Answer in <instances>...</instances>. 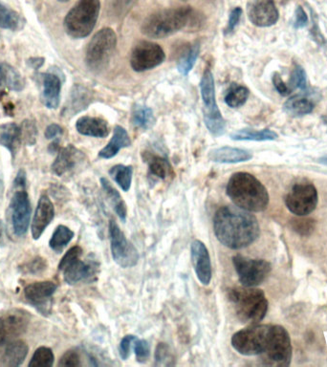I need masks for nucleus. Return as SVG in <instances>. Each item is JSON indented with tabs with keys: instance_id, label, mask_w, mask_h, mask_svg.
<instances>
[{
	"instance_id": "nucleus-1",
	"label": "nucleus",
	"mask_w": 327,
	"mask_h": 367,
	"mask_svg": "<svg viewBox=\"0 0 327 367\" xmlns=\"http://www.w3.org/2000/svg\"><path fill=\"white\" fill-rule=\"evenodd\" d=\"M216 238L227 248L241 250L253 244L261 234L258 219L239 207H221L214 214Z\"/></svg>"
},
{
	"instance_id": "nucleus-2",
	"label": "nucleus",
	"mask_w": 327,
	"mask_h": 367,
	"mask_svg": "<svg viewBox=\"0 0 327 367\" xmlns=\"http://www.w3.org/2000/svg\"><path fill=\"white\" fill-rule=\"evenodd\" d=\"M227 196L236 207L250 212L265 211L269 194L264 185L248 172H236L227 184Z\"/></svg>"
},
{
	"instance_id": "nucleus-3",
	"label": "nucleus",
	"mask_w": 327,
	"mask_h": 367,
	"mask_svg": "<svg viewBox=\"0 0 327 367\" xmlns=\"http://www.w3.org/2000/svg\"><path fill=\"white\" fill-rule=\"evenodd\" d=\"M196 17L191 6L161 10L144 19L141 32L151 39H164L186 28Z\"/></svg>"
},
{
	"instance_id": "nucleus-4",
	"label": "nucleus",
	"mask_w": 327,
	"mask_h": 367,
	"mask_svg": "<svg viewBox=\"0 0 327 367\" xmlns=\"http://www.w3.org/2000/svg\"><path fill=\"white\" fill-rule=\"evenodd\" d=\"M228 299L241 323L254 326L265 318L268 301L261 290L254 287H237L229 290Z\"/></svg>"
},
{
	"instance_id": "nucleus-5",
	"label": "nucleus",
	"mask_w": 327,
	"mask_h": 367,
	"mask_svg": "<svg viewBox=\"0 0 327 367\" xmlns=\"http://www.w3.org/2000/svg\"><path fill=\"white\" fill-rule=\"evenodd\" d=\"M100 0H79L64 19V29L73 39H84L93 31L99 19Z\"/></svg>"
},
{
	"instance_id": "nucleus-6",
	"label": "nucleus",
	"mask_w": 327,
	"mask_h": 367,
	"mask_svg": "<svg viewBox=\"0 0 327 367\" xmlns=\"http://www.w3.org/2000/svg\"><path fill=\"white\" fill-rule=\"evenodd\" d=\"M82 249L75 246L69 250L59 262V269L64 273V279L70 285L86 282L91 283L96 281L100 272V263L96 259L81 261Z\"/></svg>"
},
{
	"instance_id": "nucleus-7",
	"label": "nucleus",
	"mask_w": 327,
	"mask_h": 367,
	"mask_svg": "<svg viewBox=\"0 0 327 367\" xmlns=\"http://www.w3.org/2000/svg\"><path fill=\"white\" fill-rule=\"evenodd\" d=\"M200 91L204 104L205 126L213 136H222L226 131V122L216 104L214 75L209 68L205 70L202 76Z\"/></svg>"
},
{
	"instance_id": "nucleus-8",
	"label": "nucleus",
	"mask_w": 327,
	"mask_h": 367,
	"mask_svg": "<svg viewBox=\"0 0 327 367\" xmlns=\"http://www.w3.org/2000/svg\"><path fill=\"white\" fill-rule=\"evenodd\" d=\"M117 46V36L113 30L104 28L94 35L87 45L86 66L92 71H102L109 66Z\"/></svg>"
},
{
	"instance_id": "nucleus-9",
	"label": "nucleus",
	"mask_w": 327,
	"mask_h": 367,
	"mask_svg": "<svg viewBox=\"0 0 327 367\" xmlns=\"http://www.w3.org/2000/svg\"><path fill=\"white\" fill-rule=\"evenodd\" d=\"M272 326H251L236 332L232 337L234 350L244 356L262 355L268 346Z\"/></svg>"
},
{
	"instance_id": "nucleus-10",
	"label": "nucleus",
	"mask_w": 327,
	"mask_h": 367,
	"mask_svg": "<svg viewBox=\"0 0 327 367\" xmlns=\"http://www.w3.org/2000/svg\"><path fill=\"white\" fill-rule=\"evenodd\" d=\"M262 356L269 366H289L292 358V346L290 337L284 327L272 326L268 346Z\"/></svg>"
},
{
	"instance_id": "nucleus-11",
	"label": "nucleus",
	"mask_w": 327,
	"mask_h": 367,
	"mask_svg": "<svg viewBox=\"0 0 327 367\" xmlns=\"http://www.w3.org/2000/svg\"><path fill=\"white\" fill-rule=\"evenodd\" d=\"M318 200V191L315 186L309 182H299L293 185L286 196L287 209L298 216H308L315 211Z\"/></svg>"
},
{
	"instance_id": "nucleus-12",
	"label": "nucleus",
	"mask_w": 327,
	"mask_h": 367,
	"mask_svg": "<svg viewBox=\"0 0 327 367\" xmlns=\"http://www.w3.org/2000/svg\"><path fill=\"white\" fill-rule=\"evenodd\" d=\"M239 281L244 287H256L265 281L271 272V264L264 259H252L236 254L233 257Z\"/></svg>"
},
{
	"instance_id": "nucleus-13",
	"label": "nucleus",
	"mask_w": 327,
	"mask_h": 367,
	"mask_svg": "<svg viewBox=\"0 0 327 367\" xmlns=\"http://www.w3.org/2000/svg\"><path fill=\"white\" fill-rule=\"evenodd\" d=\"M109 236L114 261L122 268H131L137 265L140 258L138 251L114 220L109 222Z\"/></svg>"
},
{
	"instance_id": "nucleus-14",
	"label": "nucleus",
	"mask_w": 327,
	"mask_h": 367,
	"mask_svg": "<svg viewBox=\"0 0 327 367\" xmlns=\"http://www.w3.org/2000/svg\"><path fill=\"white\" fill-rule=\"evenodd\" d=\"M165 59L166 54L159 44L141 41L132 50L131 66L134 71L144 72L159 66Z\"/></svg>"
},
{
	"instance_id": "nucleus-15",
	"label": "nucleus",
	"mask_w": 327,
	"mask_h": 367,
	"mask_svg": "<svg viewBox=\"0 0 327 367\" xmlns=\"http://www.w3.org/2000/svg\"><path fill=\"white\" fill-rule=\"evenodd\" d=\"M10 214L14 233L17 236H24L29 228L31 217V204L25 188L17 189L10 204Z\"/></svg>"
},
{
	"instance_id": "nucleus-16",
	"label": "nucleus",
	"mask_w": 327,
	"mask_h": 367,
	"mask_svg": "<svg viewBox=\"0 0 327 367\" xmlns=\"http://www.w3.org/2000/svg\"><path fill=\"white\" fill-rule=\"evenodd\" d=\"M29 317L26 312L12 310L0 317V346L16 341L26 331Z\"/></svg>"
},
{
	"instance_id": "nucleus-17",
	"label": "nucleus",
	"mask_w": 327,
	"mask_h": 367,
	"mask_svg": "<svg viewBox=\"0 0 327 367\" xmlns=\"http://www.w3.org/2000/svg\"><path fill=\"white\" fill-rule=\"evenodd\" d=\"M247 14L250 21L258 27L273 26L279 17L274 0H250Z\"/></svg>"
},
{
	"instance_id": "nucleus-18",
	"label": "nucleus",
	"mask_w": 327,
	"mask_h": 367,
	"mask_svg": "<svg viewBox=\"0 0 327 367\" xmlns=\"http://www.w3.org/2000/svg\"><path fill=\"white\" fill-rule=\"evenodd\" d=\"M191 262L197 279L203 285H209L212 281L211 257L206 245L200 241H192L191 246Z\"/></svg>"
},
{
	"instance_id": "nucleus-19",
	"label": "nucleus",
	"mask_w": 327,
	"mask_h": 367,
	"mask_svg": "<svg viewBox=\"0 0 327 367\" xmlns=\"http://www.w3.org/2000/svg\"><path fill=\"white\" fill-rule=\"evenodd\" d=\"M84 160H86L84 154L73 144H69L64 149H59L57 158L52 164V171L57 176H66L81 166Z\"/></svg>"
},
{
	"instance_id": "nucleus-20",
	"label": "nucleus",
	"mask_w": 327,
	"mask_h": 367,
	"mask_svg": "<svg viewBox=\"0 0 327 367\" xmlns=\"http://www.w3.org/2000/svg\"><path fill=\"white\" fill-rule=\"evenodd\" d=\"M54 216V205L50 200L49 197L44 194L37 204L33 222H32V236L34 239L37 241L41 236L47 227L53 220Z\"/></svg>"
},
{
	"instance_id": "nucleus-21",
	"label": "nucleus",
	"mask_w": 327,
	"mask_h": 367,
	"mask_svg": "<svg viewBox=\"0 0 327 367\" xmlns=\"http://www.w3.org/2000/svg\"><path fill=\"white\" fill-rule=\"evenodd\" d=\"M56 290L57 285L54 282H35L25 288V298L34 305L44 307L49 303Z\"/></svg>"
},
{
	"instance_id": "nucleus-22",
	"label": "nucleus",
	"mask_w": 327,
	"mask_h": 367,
	"mask_svg": "<svg viewBox=\"0 0 327 367\" xmlns=\"http://www.w3.org/2000/svg\"><path fill=\"white\" fill-rule=\"evenodd\" d=\"M209 161L221 164H236L248 162L253 158L251 152L236 147H223L209 152Z\"/></svg>"
},
{
	"instance_id": "nucleus-23",
	"label": "nucleus",
	"mask_w": 327,
	"mask_h": 367,
	"mask_svg": "<svg viewBox=\"0 0 327 367\" xmlns=\"http://www.w3.org/2000/svg\"><path fill=\"white\" fill-rule=\"evenodd\" d=\"M76 129L80 134L95 138H106L111 132L106 120L99 117H81L77 121Z\"/></svg>"
},
{
	"instance_id": "nucleus-24",
	"label": "nucleus",
	"mask_w": 327,
	"mask_h": 367,
	"mask_svg": "<svg viewBox=\"0 0 327 367\" xmlns=\"http://www.w3.org/2000/svg\"><path fill=\"white\" fill-rule=\"evenodd\" d=\"M42 101L50 109H56L61 100L62 82L57 75L47 73L42 79Z\"/></svg>"
},
{
	"instance_id": "nucleus-25",
	"label": "nucleus",
	"mask_w": 327,
	"mask_h": 367,
	"mask_svg": "<svg viewBox=\"0 0 327 367\" xmlns=\"http://www.w3.org/2000/svg\"><path fill=\"white\" fill-rule=\"evenodd\" d=\"M131 137L126 129L123 126H116L114 129L113 136L106 147L99 152V156L102 159L113 158L121 149L131 147Z\"/></svg>"
},
{
	"instance_id": "nucleus-26",
	"label": "nucleus",
	"mask_w": 327,
	"mask_h": 367,
	"mask_svg": "<svg viewBox=\"0 0 327 367\" xmlns=\"http://www.w3.org/2000/svg\"><path fill=\"white\" fill-rule=\"evenodd\" d=\"M22 143L21 126L16 124H5L0 126V144L6 147L15 156Z\"/></svg>"
},
{
	"instance_id": "nucleus-27",
	"label": "nucleus",
	"mask_w": 327,
	"mask_h": 367,
	"mask_svg": "<svg viewBox=\"0 0 327 367\" xmlns=\"http://www.w3.org/2000/svg\"><path fill=\"white\" fill-rule=\"evenodd\" d=\"M28 354V346L22 341H14L7 344L1 361L4 366L16 367L24 363Z\"/></svg>"
},
{
	"instance_id": "nucleus-28",
	"label": "nucleus",
	"mask_w": 327,
	"mask_h": 367,
	"mask_svg": "<svg viewBox=\"0 0 327 367\" xmlns=\"http://www.w3.org/2000/svg\"><path fill=\"white\" fill-rule=\"evenodd\" d=\"M24 88V81L21 74L10 64H0V93L5 89L21 91Z\"/></svg>"
},
{
	"instance_id": "nucleus-29",
	"label": "nucleus",
	"mask_w": 327,
	"mask_h": 367,
	"mask_svg": "<svg viewBox=\"0 0 327 367\" xmlns=\"http://www.w3.org/2000/svg\"><path fill=\"white\" fill-rule=\"evenodd\" d=\"M92 99H93L92 93L86 87L77 84L72 89L71 98H70L67 111L73 116L74 114L86 109L91 104Z\"/></svg>"
},
{
	"instance_id": "nucleus-30",
	"label": "nucleus",
	"mask_w": 327,
	"mask_h": 367,
	"mask_svg": "<svg viewBox=\"0 0 327 367\" xmlns=\"http://www.w3.org/2000/svg\"><path fill=\"white\" fill-rule=\"evenodd\" d=\"M314 109L313 102L301 95H296L287 100L283 106V111L293 117L304 116L310 114Z\"/></svg>"
},
{
	"instance_id": "nucleus-31",
	"label": "nucleus",
	"mask_w": 327,
	"mask_h": 367,
	"mask_svg": "<svg viewBox=\"0 0 327 367\" xmlns=\"http://www.w3.org/2000/svg\"><path fill=\"white\" fill-rule=\"evenodd\" d=\"M234 141H274L278 138L279 135L270 129H262V131H254L251 129H239L234 133L230 135Z\"/></svg>"
},
{
	"instance_id": "nucleus-32",
	"label": "nucleus",
	"mask_w": 327,
	"mask_h": 367,
	"mask_svg": "<svg viewBox=\"0 0 327 367\" xmlns=\"http://www.w3.org/2000/svg\"><path fill=\"white\" fill-rule=\"evenodd\" d=\"M200 53V44L199 41L188 45L182 52L180 59H179L177 69L183 76H187L194 68L197 61V57Z\"/></svg>"
},
{
	"instance_id": "nucleus-33",
	"label": "nucleus",
	"mask_w": 327,
	"mask_h": 367,
	"mask_svg": "<svg viewBox=\"0 0 327 367\" xmlns=\"http://www.w3.org/2000/svg\"><path fill=\"white\" fill-rule=\"evenodd\" d=\"M101 184L102 189L106 191L107 196L111 199L115 212L117 216L120 217L122 221L126 222L127 220V205L124 203L123 198H122L121 194L114 188L109 180L106 178H101Z\"/></svg>"
},
{
	"instance_id": "nucleus-34",
	"label": "nucleus",
	"mask_w": 327,
	"mask_h": 367,
	"mask_svg": "<svg viewBox=\"0 0 327 367\" xmlns=\"http://www.w3.org/2000/svg\"><path fill=\"white\" fill-rule=\"evenodd\" d=\"M132 124L144 131L151 129L156 124L153 111L149 107L136 104L132 111Z\"/></svg>"
},
{
	"instance_id": "nucleus-35",
	"label": "nucleus",
	"mask_w": 327,
	"mask_h": 367,
	"mask_svg": "<svg viewBox=\"0 0 327 367\" xmlns=\"http://www.w3.org/2000/svg\"><path fill=\"white\" fill-rule=\"evenodd\" d=\"M109 176L119 185L120 188L124 191H129L131 187L132 176H133V167L117 164L111 167Z\"/></svg>"
},
{
	"instance_id": "nucleus-36",
	"label": "nucleus",
	"mask_w": 327,
	"mask_h": 367,
	"mask_svg": "<svg viewBox=\"0 0 327 367\" xmlns=\"http://www.w3.org/2000/svg\"><path fill=\"white\" fill-rule=\"evenodd\" d=\"M73 232L69 228H67L66 226L61 225V226L57 227V228L55 229L53 236H52L51 239H50V248L53 250V251L56 252L57 254L62 253L67 245H68L72 239H73Z\"/></svg>"
},
{
	"instance_id": "nucleus-37",
	"label": "nucleus",
	"mask_w": 327,
	"mask_h": 367,
	"mask_svg": "<svg viewBox=\"0 0 327 367\" xmlns=\"http://www.w3.org/2000/svg\"><path fill=\"white\" fill-rule=\"evenodd\" d=\"M22 26L24 21L21 17L14 10L8 8L0 2V28L17 31Z\"/></svg>"
},
{
	"instance_id": "nucleus-38",
	"label": "nucleus",
	"mask_w": 327,
	"mask_h": 367,
	"mask_svg": "<svg viewBox=\"0 0 327 367\" xmlns=\"http://www.w3.org/2000/svg\"><path fill=\"white\" fill-rule=\"evenodd\" d=\"M249 89L247 87L239 86L236 84H232L225 96L227 106L231 109H239L244 106L249 98Z\"/></svg>"
},
{
	"instance_id": "nucleus-39",
	"label": "nucleus",
	"mask_w": 327,
	"mask_h": 367,
	"mask_svg": "<svg viewBox=\"0 0 327 367\" xmlns=\"http://www.w3.org/2000/svg\"><path fill=\"white\" fill-rule=\"evenodd\" d=\"M149 171L153 176L158 177L160 179H167L171 177L172 167L169 163L168 160L163 157L149 156L147 158Z\"/></svg>"
},
{
	"instance_id": "nucleus-40",
	"label": "nucleus",
	"mask_w": 327,
	"mask_h": 367,
	"mask_svg": "<svg viewBox=\"0 0 327 367\" xmlns=\"http://www.w3.org/2000/svg\"><path fill=\"white\" fill-rule=\"evenodd\" d=\"M53 351L48 347H39L35 352L31 361H30V367H50L54 364Z\"/></svg>"
},
{
	"instance_id": "nucleus-41",
	"label": "nucleus",
	"mask_w": 327,
	"mask_h": 367,
	"mask_svg": "<svg viewBox=\"0 0 327 367\" xmlns=\"http://www.w3.org/2000/svg\"><path fill=\"white\" fill-rule=\"evenodd\" d=\"M288 86L292 91L296 89H306V73L299 64H295Z\"/></svg>"
},
{
	"instance_id": "nucleus-42",
	"label": "nucleus",
	"mask_w": 327,
	"mask_h": 367,
	"mask_svg": "<svg viewBox=\"0 0 327 367\" xmlns=\"http://www.w3.org/2000/svg\"><path fill=\"white\" fill-rule=\"evenodd\" d=\"M132 350L136 353V359L138 363H146L149 358V354H151V348H149V344L146 339H136L133 341V346H132Z\"/></svg>"
},
{
	"instance_id": "nucleus-43",
	"label": "nucleus",
	"mask_w": 327,
	"mask_h": 367,
	"mask_svg": "<svg viewBox=\"0 0 327 367\" xmlns=\"http://www.w3.org/2000/svg\"><path fill=\"white\" fill-rule=\"evenodd\" d=\"M172 355L171 349L166 344H159L156 352V366H172Z\"/></svg>"
},
{
	"instance_id": "nucleus-44",
	"label": "nucleus",
	"mask_w": 327,
	"mask_h": 367,
	"mask_svg": "<svg viewBox=\"0 0 327 367\" xmlns=\"http://www.w3.org/2000/svg\"><path fill=\"white\" fill-rule=\"evenodd\" d=\"M137 0H111V8L114 16L124 17L136 5Z\"/></svg>"
},
{
	"instance_id": "nucleus-45",
	"label": "nucleus",
	"mask_w": 327,
	"mask_h": 367,
	"mask_svg": "<svg viewBox=\"0 0 327 367\" xmlns=\"http://www.w3.org/2000/svg\"><path fill=\"white\" fill-rule=\"evenodd\" d=\"M22 140H24L27 144H33L36 142L37 126L35 122L30 120H25L22 122L21 126Z\"/></svg>"
},
{
	"instance_id": "nucleus-46",
	"label": "nucleus",
	"mask_w": 327,
	"mask_h": 367,
	"mask_svg": "<svg viewBox=\"0 0 327 367\" xmlns=\"http://www.w3.org/2000/svg\"><path fill=\"white\" fill-rule=\"evenodd\" d=\"M46 261L41 257H37L33 261L24 264L22 266L21 271L24 274H41L46 269Z\"/></svg>"
},
{
	"instance_id": "nucleus-47",
	"label": "nucleus",
	"mask_w": 327,
	"mask_h": 367,
	"mask_svg": "<svg viewBox=\"0 0 327 367\" xmlns=\"http://www.w3.org/2000/svg\"><path fill=\"white\" fill-rule=\"evenodd\" d=\"M59 366L66 367L81 366V355H80L79 352L76 350L67 351L66 353L62 357V359H59Z\"/></svg>"
},
{
	"instance_id": "nucleus-48",
	"label": "nucleus",
	"mask_w": 327,
	"mask_h": 367,
	"mask_svg": "<svg viewBox=\"0 0 327 367\" xmlns=\"http://www.w3.org/2000/svg\"><path fill=\"white\" fill-rule=\"evenodd\" d=\"M292 227L297 233L307 236L314 231L315 221L312 220V219H298V220L293 221Z\"/></svg>"
},
{
	"instance_id": "nucleus-49",
	"label": "nucleus",
	"mask_w": 327,
	"mask_h": 367,
	"mask_svg": "<svg viewBox=\"0 0 327 367\" xmlns=\"http://www.w3.org/2000/svg\"><path fill=\"white\" fill-rule=\"evenodd\" d=\"M136 338L137 337L133 336V335H127L122 339L121 343H120V356H121L122 359H124V361H127L131 357L133 341H136Z\"/></svg>"
},
{
	"instance_id": "nucleus-50",
	"label": "nucleus",
	"mask_w": 327,
	"mask_h": 367,
	"mask_svg": "<svg viewBox=\"0 0 327 367\" xmlns=\"http://www.w3.org/2000/svg\"><path fill=\"white\" fill-rule=\"evenodd\" d=\"M241 16L242 9L241 7H236V8L232 10L231 12H230L228 25H227L225 32H224L225 35L233 33L239 21H241Z\"/></svg>"
},
{
	"instance_id": "nucleus-51",
	"label": "nucleus",
	"mask_w": 327,
	"mask_h": 367,
	"mask_svg": "<svg viewBox=\"0 0 327 367\" xmlns=\"http://www.w3.org/2000/svg\"><path fill=\"white\" fill-rule=\"evenodd\" d=\"M272 81H273L274 88L281 96H289L293 92L289 87L288 84H286V82L282 81L281 74L278 73V72H274Z\"/></svg>"
},
{
	"instance_id": "nucleus-52",
	"label": "nucleus",
	"mask_w": 327,
	"mask_h": 367,
	"mask_svg": "<svg viewBox=\"0 0 327 367\" xmlns=\"http://www.w3.org/2000/svg\"><path fill=\"white\" fill-rule=\"evenodd\" d=\"M308 23V16L301 6H298L295 11L294 27L296 29L303 28Z\"/></svg>"
},
{
	"instance_id": "nucleus-53",
	"label": "nucleus",
	"mask_w": 327,
	"mask_h": 367,
	"mask_svg": "<svg viewBox=\"0 0 327 367\" xmlns=\"http://www.w3.org/2000/svg\"><path fill=\"white\" fill-rule=\"evenodd\" d=\"M312 21H313V26H312L311 33L312 37H313L314 41L317 42L321 46L326 44V39L323 35H321V31H319V25L317 23L316 17H313L312 15Z\"/></svg>"
},
{
	"instance_id": "nucleus-54",
	"label": "nucleus",
	"mask_w": 327,
	"mask_h": 367,
	"mask_svg": "<svg viewBox=\"0 0 327 367\" xmlns=\"http://www.w3.org/2000/svg\"><path fill=\"white\" fill-rule=\"evenodd\" d=\"M62 134V129L59 124H50L47 127L46 131V137L47 139H55L57 137H59V135Z\"/></svg>"
},
{
	"instance_id": "nucleus-55",
	"label": "nucleus",
	"mask_w": 327,
	"mask_h": 367,
	"mask_svg": "<svg viewBox=\"0 0 327 367\" xmlns=\"http://www.w3.org/2000/svg\"><path fill=\"white\" fill-rule=\"evenodd\" d=\"M25 186H26V176L24 171H21L17 173V178L15 180V187L19 189L25 188Z\"/></svg>"
},
{
	"instance_id": "nucleus-56",
	"label": "nucleus",
	"mask_w": 327,
	"mask_h": 367,
	"mask_svg": "<svg viewBox=\"0 0 327 367\" xmlns=\"http://www.w3.org/2000/svg\"><path fill=\"white\" fill-rule=\"evenodd\" d=\"M319 163L326 164V166H327V156L321 157V158H319Z\"/></svg>"
},
{
	"instance_id": "nucleus-57",
	"label": "nucleus",
	"mask_w": 327,
	"mask_h": 367,
	"mask_svg": "<svg viewBox=\"0 0 327 367\" xmlns=\"http://www.w3.org/2000/svg\"><path fill=\"white\" fill-rule=\"evenodd\" d=\"M2 231H3V226H2V222L0 221V238L2 236Z\"/></svg>"
},
{
	"instance_id": "nucleus-58",
	"label": "nucleus",
	"mask_w": 327,
	"mask_h": 367,
	"mask_svg": "<svg viewBox=\"0 0 327 367\" xmlns=\"http://www.w3.org/2000/svg\"><path fill=\"white\" fill-rule=\"evenodd\" d=\"M3 191V183H2L1 180H0V194Z\"/></svg>"
},
{
	"instance_id": "nucleus-59",
	"label": "nucleus",
	"mask_w": 327,
	"mask_h": 367,
	"mask_svg": "<svg viewBox=\"0 0 327 367\" xmlns=\"http://www.w3.org/2000/svg\"><path fill=\"white\" fill-rule=\"evenodd\" d=\"M59 1H61V2H67V1H69V0H59Z\"/></svg>"
}]
</instances>
